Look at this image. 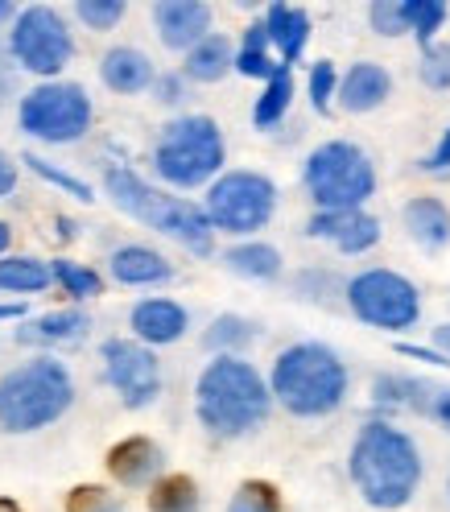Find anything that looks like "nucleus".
Returning a JSON list of instances; mask_svg holds the SVG:
<instances>
[{
    "label": "nucleus",
    "instance_id": "nucleus-1",
    "mask_svg": "<svg viewBox=\"0 0 450 512\" xmlns=\"http://www.w3.org/2000/svg\"><path fill=\"white\" fill-rule=\"evenodd\" d=\"M347 475L364 496V504L380 512H397L422 488V451L401 426L376 418L360 426L356 442H351Z\"/></svg>",
    "mask_w": 450,
    "mask_h": 512
},
{
    "label": "nucleus",
    "instance_id": "nucleus-2",
    "mask_svg": "<svg viewBox=\"0 0 450 512\" xmlns=\"http://www.w3.org/2000/svg\"><path fill=\"white\" fill-rule=\"evenodd\" d=\"M269 409V380L240 356H215L195 384V413L215 438L252 434L265 426Z\"/></svg>",
    "mask_w": 450,
    "mask_h": 512
},
{
    "label": "nucleus",
    "instance_id": "nucleus-3",
    "mask_svg": "<svg viewBox=\"0 0 450 512\" xmlns=\"http://www.w3.org/2000/svg\"><path fill=\"white\" fill-rule=\"evenodd\" d=\"M347 364L327 343H294L273 360L269 397L294 418H327L347 397Z\"/></svg>",
    "mask_w": 450,
    "mask_h": 512
},
{
    "label": "nucleus",
    "instance_id": "nucleus-4",
    "mask_svg": "<svg viewBox=\"0 0 450 512\" xmlns=\"http://www.w3.org/2000/svg\"><path fill=\"white\" fill-rule=\"evenodd\" d=\"M104 190L128 219L145 223V228H153L157 236H170L174 244H182L186 252H195V256H211L215 252V228L207 223L199 203H190L182 195H166V190L149 186L141 174L124 170V166L104 174Z\"/></svg>",
    "mask_w": 450,
    "mask_h": 512
},
{
    "label": "nucleus",
    "instance_id": "nucleus-5",
    "mask_svg": "<svg viewBox=\"0 0 450 512\" xmlns=\"http://www.w3.org/2000/svg\"><path fill=\"white\" fill-rule=\"evenodd\" d=\"M71 401H75V380L67 364L54 356H38L0 380V430L34 434L58 422L71 409Z\"/></svg>",
    "mask_w": 450,
    "mask_h": 512
},
{
    "label": "nucleus",
    "instance_id": "nucleus-6",
    "mask_svg": "<svg viewBox=\"0 0 450 512\" xmlns=\"http://www.w3.org/2000/svg\"><path fill=\"white\" fill-rule=\"evenodd\" d=\"M223 133L211 116H178L153 145V170L166 186L195 190L211 186L223 170Z\"/></svg>",
    "mask_w": 450,
    "mask_h": 512
},
{
    "label": "nucleus",
    "instance_id": "nucleus-7",
    "mask_svg": "<svg viewBox=\"0 0 450 512\" xmlns=\"http://www.w3.org/2000/svg\"><path fill=\"white\" fill-rule=\"evenodd\" d=\"M302 182L318 211H364L376 195V166L356 141H327L306 157Z\"/></svg>",
    "mask_w": 450,
    "mask_h": 512
},
{
    "label": "nucleus",
    "instance_id": "nucleus-8",
    "mask_svg": "<svg viewBox=\"0 0 450 512\" xmlns=\"http://www.w3.org/2000/svg\"><path fill=\"white\" fill-rule=\"evenodd\" d=\"M351 314L376 331H413L422 318V290L397 269H364L343 285Z\"/></svg>",
    "mask_w": 450,
    "mask_h": 512
},
{
    "label": "nucleus",
    "instance_id": "nucleus-9",
    "mask_svg": "<svg viewBox=\"0 0 450 512\" xmlns=\"http://www.w3.org/2000/svg\"><path fill=\"white\" fill-rule=\"evenodd\" d=\"M273 211H277V186L256 170H228L207 186L203 215L215 232L252 236L269 228Z\"/></svg>",
    "mask_w": 450,
    "mask_h": 512
},
{
    "label": "nucleus",
    "instance_id": "nucleus-10",
    "mask_svg": "<svg viewBox=\"0 0 450 512\" xmlns=\"http://www.w3.org/2000/svg\"><path fill=\"white\" fill-rule=\"evenodd\" d=\"M91 95L79 83H38L29 95H21V133L38 137L46 145H71L87 137L91 128Z\"/></svg>",
    "mask_w": 450,
    "mask_h": 512
},
{
    "label": "nucleus",
    "instance_id": "nucleus-11",
    "mask_svg": "<svg viewBox=\"0 0 450 512\" xmlns=\"http://www.w3.org/2000/svg\"><path fill=\"white\" fill-rule=\"evenodd\" d=\"M9 50L29 75H42L54 83V75L67 71V62L75 58V38L58 9L29 5L17 13L9 29Z\"/></svg>",
    "mask_w": 450,
    "mask_h": 512
},
{
    "label": "nucleus",
    "instance_id": "nucleus-12",
    "mask_svg": "<svg viewBox=\"0 0 450 512\" xmlns=\"http://www.w3.org/2000/svg\"><path fill=\"white\" fill-rule=\"evenodd\" d=\"M100 360H104V380L120 393L128 409H145L162 393V364H157L153 347L137 339H108L100 347Z\"/></svg>",
    "mask_w": 450,
    "mask_h": 512
},
{
    "label": "nucleus",
    "instance_id": "nucleus-13",
    "mask_svg": "<svg viewBox=\"0 0 450 512\" xmlns=\"http://www.w3.org/2000/svg\"><path fill=\"white\" fill-rule=\"evenodd\" d=\"M310 240H327L343 256H360L380 244V219L368 211H314L306 223Z\"/></svg>",
    "mask_w": 450,
    "mask_h": 512
},
{
    "label": "nucleus",
    "instance_id": "nucleus-14",
    "mask_svg": "<svg viewBox=\"0 0 450 512\" xmlns=\"http://www.w3.org/2000/svg\"><path fill=\"white\" fill-rule=\"evenodd\" d=\"M153 25L166 50H195L211 34V5H203V0H157Z\"/></svg>",
    "mask_w": 450,
    "mask_h": 512
},
{
    "label": "nucleus",
    "instance_id": "nucleus-15",
    "mask_svg": "<svg viewBox=\"0 0 450 512\" xmlns=\"http://www.w3.org/2000/svg\"><path fill=\"white\" fill-rule=\"evenodd\" d=\"M162 471H166V455L153 438L133 434V438H120L108 451V475L120 488H153Z\"/></svg>",
    "mask_w": 450,
    "mask_h": 512
},
{
    "label": "nucleus",
    "instance_id": "nucleus-16",
    "mask_svg": "<svg viewBox=\"0 0 450 512\" xmlns=\"http://www.w3.org/2000/svg\"><path fill=\"white\" fill-rule=\"evenodd\" d=\"M128 323H133V335L137 343L145 347H166V343H178L190 327V314L182 302L174 298H145L133 306V314H128Z\"/></svg>",
    "mask_w": 450,
    "mask_h": 512
},
{
    "label": "nucleus",
    "instance_id": "nucleus-17",
    "mask_svg": "<svg viewBox=\"0 0 450 512\" xmlns=\"http://www.w3.org/2000/svg\"><path fill=\"white\" fill-rule=\"evenodd\" d=\"M389 95H393V75L384 71L380 62H356V67H347V75L335 87L339 108L351 112V116L376 112L384 100H389Z\"/></svg>",
    "mask_w": 450,
    "mask_h": 512
},
{
    "label": "nucleus",
    "instance_id": "nucleus-18",
    "mask_svg": "<svg viewBox=\"0 0 450 512\" xmlns=\"http://www.w3.org/2000/svg\"><path fill=\"white\" fill-rule=\"evenodd\" d=\"M401 223L413 244H422L426 252L450 248V207L434 195H417L401 207Z\"/></svg>",
    "mask_w": 450,
    "mask_h": 512
},
{
    "label": "nucleus",
    "instance_id": "nucleus-19",
    "mask_svg": "<svg viewBox=\"0 0 450 512\" xmlns=\"http://www.w3.org/2000/svg\"><path fill=\"white\" fill-rule=\"evenodd\" d=\"M100 79L104 87H112L116 95H141L153 87L157 71H153V62L149 54H141L137 46H112L100 62Z\"/></svg>",
    "mask_w": 450,
    "mask_h": 512
},
{
    "label": "nucleus",
    "instance_id": "nucleus-20",
    "mask_svg": "<svg viewBox=\"0 0 450 512\" xmlns=\"http://www.w3.org/2000/svg\"><path fill=\"white\" fill-rule=\"evenodd\" d=\"M265 34H269V46L281 54V67L294 71V62L302 58V50L310 42V13L298 5H269Z\"/></svg>",
    "mask_w": 450,
    "mask_h": 512
},
{
    "label": "nucleus",
    "instance_id": "nucleus-21",
    "mask_svg": "<svg viewBox=\"0 0 450 512\" xmlns=\"http://www.w3.org/2000/svg\"><path fill=\"white\" fill-rule=\"evenodd\" d=\"M112 277L120 285H162L174 277L170 261L157 248H145V244H124L112 252Z\"/></svg>",
    "mask_w": 450,
    "mask_h": 512
},
{
    "label": "nucleus",
    "instance_id": "nucleus-22",
    "mask_svg": "<svg viewBox=\"0 0 450 512\" xmlns=\"http://www.w3.org/2000/svg\"><path fill=\"white\" fill-rule=\"evenodd\" d=\"M87 327H91V318L83 310H50L42 318H29V323L17 331V343H25V347H58V343L83 339Z\"/></svg>",
    "mask_w": 450,
    "mask_h": 512
},
{
    "label": "nucleus",
    "instance_id": "nucleus-23",
    "mask_svg": "<svg viewBox=\"0 0 450 512\" xmlns=\"http://www.w3.org/2000/svg\"><path fill=\"white\" fill-rule=\"evenodd\" d=\"M232 67H236V46L223 34H207L195 50H186L182 75L195 79V83H219Z\"/></svg>",
    "mask_w": 450,
    "mask_h": 512
},
{
    "label": "nucleus",
    "instance_id": "nucleus-24",
    "mask_svg": "<svg viewBox=\"0 0 450 512\" xmlns=\"http://www.w3.org/2000/svg\"><path fill=\"white\" fill-rule=\"evenodd\" d=\"M223 265L248 281H273V277H281V252L261 240H244L223 252Z\"/></svg>",
    "mask_w": 450,
    "mask_h": 512
},
{
    "label": "nucleus",
    "instance_id": "nucleus-25",
    "mask_svg": "<svg viewBox=\"0 0 450 512\" xmlns=\"http://www.w3.org/2000/svg\"><path fill=\"white\" fill-rule=\"evenodd\" d=\"M273 46H269V34H265V21H252L248 29H244V42H240V50H236V67L232 71H240L244 79H273L277 75V67L281 62L269 54Z\"/></svg>",
    "mask_w": 450,
    "mask_h": 512
},
{
    "label": "nucleus",
    "instance_id": "nucleus-26",
    "mask_svg": "<svg viewBox=\"0 0 450 512\" xmlns=\"http://www.w3.org/2000/svg\"><path fill=\"white\" fill-rule=\"evenodd\" d=\"M50 281V265L38 256H5L0 261V290L5 294H42Z\"/></svg>",
    "mask_w": 450,
    "mask_h": 512
},
{
    "label": "nucleus",
    "instance_id": "nucleus-27",
    "mask_svg": "<svg viewBox=\"0 0 450 512\" xmlns=\"http://www.w3.org/2000/svg\"><path fill=\"white\" fill-rule=\"evenodd\" d=\"M289 104H294V71L277 67V75L265 83V91L256 95V108H252V124L256 128H273L285 120Z\"/></svg>",
    "mask_w": 450,
    "mask_h": 512
},
{
    "label": "nucleus",
    "instance_id": "nucleus-28",
    "mask_svg": "<svg viewBox=\"0 0 450 512\" xmlns=\"http://www.w3.org/2000/svg\"><path fill=\"white\" fill-rule=\"evenodd\" d=\"M203 496L190 475H162L149 488V512H199Z\"/></svg>",
    "mask_w": 450,
    "mask_h": 512
},
{
    "label": "nucleus",
    "instance_id": "nucleus-29",
    "mask_svg": "<svg viewBox=\"0 0 450 512\" xmlns=\"http://www.w3.org/2000/svg\"><path fill=\"white\" fill-rule=\"evenodd\" d=\"M252 339H256V327L248 323V318H240V314H219L215 323L207 327V335H203V347L215 351V356H240V351H244Z\"/></svg>",
    "mask_w": 450,
    "mask_h": 512
},
{
    "label": "nucleus",
    "instance_id": "nucleus-30",
    "mask_svg": "<svg viewBox=\"0 0 450 512\" xmlns=\"http://www.w3.org/2000/svg\"><path fill=\"white\" fill-rule=\"evenodd\" d=\"M409 409L417 418H430L434 426H442L450 434V389L434 380H417L413 376V393H409Z\"/></svg>",
    "mask_w": 450,
    "mask_h": 512
},
{
    "label": "nucleus",
    "instance_id": "nucleus-31",
    "mask_svg": "<svg viewBox=\"0 0 450 512\" xmlns=\"http://www.w3.org/2000/svg\"><path fill=\"white\" fill-rule=\"evenodd\" d=\"M50 277L62 285V294H71L75 302L104 294V277L95 269H87V265H79V261H50Z\"/></svg>",
    "mask_w": 450,
    "mask_h": 512
},
{
    "label": "nucleus",
    "instance_id": "nucleus-32",
    "mask_svg": "<svg viewBox=\"0 0 450 512\" xmlns=\"http://www.w3.org/2000/svg\"><path fill=\"white\" fill-rule=\"evenodd\" d=\"M405 17H409V34L430 50L434 38L442 34L446 21H450V9L442 5V0H405Z\"/></svg>",
    "mask_w": 450,
    "mask_h": 512
},
{
    "label": "nucleus",
    "instance_id": "nucleus-33",
    "mask_svg": "<svg viewBox=\"0 0 450 512\" xmlns=\"http://www.w3.org/2000/svg\"><path fill=\"white\" fill-rule=\"evenodd\" d=\"M228 512H281V492L269 479H244L228 500Z\"/></svg>",
    "mask_w": 450,
    "mask_h": 512
},
{
    "label": "nucleus",
    "instance_id": "nucleus-34",
    "mask_svg": "<svg viewBox=\"0 0 450 512\" xmlns=\"http://www.w3.org/2000/svg\"><path fill=\"white\" fill-rule=\"evenodd\" d=\"M21 162H25L29 170H34L42 182H50V186H58V190H67L71 199H79V203H91V199H95V195H91V186H87L83 178H75V174H67V170H58L54 162H46V157H38V153H25Z\"/></svg>",
    "mask_w": 450,
    "mask_h": 512
},
{
    "label": "nucleus",
    "instance_id": "nucleus-35",
    "mask_svg": "<svg viewBox=\"0 0 450 512\" xmlns=\"http://www.w3.org/2000/svg\"><path fill=\"white\" fill-rule=\"evenodd\" d=\"M124 13H128L124 0H79V5H75V17L87 29H95V34H108V29H116L124 21Z\"/></svg>",
    "mask_w": 450,
    "mask_h": 512
},
{
    "label": "nucleus",
    "instance_id": "nucleus-36",
    "mask_svg": "<svg viewBox=\"0 0 450 512\" xmlns=\"http://www.w3.org/2000/svg\"><path fill=\"white\" fill-rule=\"evenodd\" d=\"M368 25L380 38H405L409 34V17H405V0H372L368 5Z\"/></svg>",
    "mask_w": 450,
    "mask_h": 512
},
{
    "label": "nucleus",
    "instance_id": "nucleus-37",
    "mask_svg": "<svg viewBox=\"0 0 450 512\" xmlns=\"http://www.w3.org/2000/svg\"><path fill=\"white\" fill-rule=\"evenodd\" d=\"M335 87H339V71H335V62H331V58H318L314 67H310V83H306L310 104H314V112H318V116H327V112H331Z\"/></svg>",
    "mask_w": 450,
    "mask_h": 512
},
{
    "label": "nucleus",
    "instance_id": "nucleus-38",
    "mask_svg": "<svg viewBox=\"0 0 450 512\" xmlns=\"http://www.w3.org/2000/svg\"><path fill=\"white\" fill-rule=\"evenodd\" d=\"M67 512H124V504L112 500L100 484H79L67 496Z\"/></svg>",
    "mask_w": 450,
    "mask_h": 512
},
{
    "label": "nucleus",
    "instance_id": "nucleus-39",
    "mask_svg": "<svg viewBox=\"0 0 450 512\" xmlns=\"http://www.w3.org/2000/svg\"><path fill=\"white\" fill-rule=\"evenodd\" d=\"M422 83L430 91H450V46H430L422 54V67H417Z\"/></svg>",
    "mask_w": 450,
    "mask_h": 512
},
{
    "label": "nucleus",
    "instance_id": "nucleus-40",
    "mask_svg": "<svg viewBox=\"0 0 450 512\" xmlns=\"http://www.w3.org/2000/svg\"><path fill=\"white\" fill-rule=\"evenodd\" d=\"M417 170H422V174H450V128L438 137L434 153H426L422 162H417Z\"/></svg>",
    "mask_w": 450,
    "mask_h": 512
},
{
    "label": "nucleus",
    "instance_id": "nucleus-41",
    "mask_svg": "<svg viewBox=\"0 0 450 512\" xmlns=\"http://www.w3.org/2000/svg\"><path fill=\"white\" fill-rule=\"evenodd\" d=\"M153 91H157V104H178L182 100V75H157L153 79Z\"/></svg>",
    "mask_w": 450,
    "mask_h": 512
},
{
    "label": "nucleus",
    "instance_id": "nucleus-42",
    "mask_svg": "<svg viewBox=\"0 0 450 512\" xmlns=\"http://www.w3.org/2000/svg\"><path fill=\"white\" fill-rule=\"evenodd\" d=\"M397 356H405V360H426V364H434V368H450V360L442 356V351H434V347H413V343H397Z\"/></svg>",
    "mask_w": 450,
    "mask_h": 512
},
{
    "label": "nucleus",
    "instance_id": "nucleus-43",
    "mask_svg": "<svg viewBox=\"0 0 450 512\" xmlns=\"http://www.w3.org/2000/svg\"><path fill=\"white\" fill-rule=\"evenodd\" d=\"M13 190H17V166L9 162L5 153H0V199H9Z\"/></svg>",
    "mask_w": 450,
    "mask_h": 512
},
{
    "label": "nucleus",
    "instance_id": "nucleus-44",
    "mask_svg": "<svg viewBox=\"0 0 450 512\" xmlns=\"http://www.w3.org/2000/svg\"><path fill=\"white\" fill-rule=\"evenodd\" d=\"M434 351H442V356L450 360V323L434 327Z\"/></svg>",
    "mask_w": 450,
    "mask_h": 512
},
{
    "label": "nucleus",
    "instance_id": "nucleus-45",
    "mask_svg": "<svg viewBox=\"0 0 450 512\" xmlns=\"http://www.w3.org/2000/svg\"><path fill=\"white\" fill-rule=\"evenodd\" d=\"M13 318H25V302H5L0 306V323H13Z\"/></svg>",
    "mask_w": 450,
    "mask_h": 512
},
{
    "label": "nucleus",
    "instance_id": "nucleus-46",
    "mask_svg": "<svg viewBox=\"0 0 450 512\" xmlns=\"http://www.w3.org/2000/svg\"><path fill=\"white\" fill-rule=\"evenodd\" d=\"M17 13H21V9L13 5V0H0V29H5L9 21H17Z\"/></svg>",
    "mask_w": 450,
    "mask_h": 512
},
{
    "label": "nucleus",
    "instance_id": "nucleus-47",
    "mask_svg": "<svg viewBox=\"0 0 450 512\" xmlns=\"http://www.w3.org/2000/svg\"><path fill=\"white\" fill-rule=\"evenodd\" d=\"M9 244H13V228H9V223H5V219H0V256H5V252H9Z\"/></svg>",
    "mask_w": 450,
    "mask_h": 512
},
{
    "label": "nucleus",
    "instance_id": "nucleus-48",
    "mask_svg": "<svg viewBox=\"0 0 450 512\" xmlns=\"http://www.w3.org/2000/svg\"><path fill=\"white\" fill-rule=\"evenodd\" d=\"M0 512H21V504H17V500H9V496H0Z\"/></svg>",
    "mask_w": 450,
    "mask_h": 512
},
{
    "label": "nucleus",
    "instance_id": "nucleus-49",
    "mask_svg": "<svg viewBox=\"0 0 450 512\" xmlns=\"http://www.w3.org/2000/svg\"><path fill=\"white\" fill-rule=\"evenodd\" d=\"M446 492H450V479H446Z\"/></svg>",
    "mask_w": 450,
    "mask_h": 512
}]
</instances>
